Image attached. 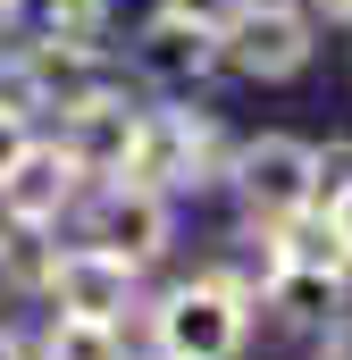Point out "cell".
Wrapping results in <instances>:
<instances>
[{"instance_id": "cell-5", "label": "cell", "mask_w": 352, "mask_h": 360, "mask_svg": "<svg viewBox=\"0 0 352 360\" xmlns=\"http://www.w3.org/2000/svg\"><path fill=\"white\" fill-rule=\"evenodd\" d=\"M210 68H218V25H201V17L160 8V17L134 34V76L160 84V92H193Z\"/></svg>"}, {"instance_id": "cell-20", "label": "cell", "mask_w": 352, "mask_h": 360, "mask_svg": "<svg viewBox=\"0 0 352 360\" xmlns=\"http://www.w3.org/2000/svg\"><path fill=\"white\" fill-rule=\"evenodd\" d=\"M0 243H8V235H0Z\"/></svg>"}, {"instance_id": "cell-11", "label": "cell", "mask_w": 352, "mask_h": 360, "mask_svg": "<svg viewBox=\"0 0 352 360\" xmlns=\"http://www.w3.org/2000/svg\"><path fill=\"white\" fill-rule=\"evenodd\" d=\"M42 360H126V335H118V319L59 310V319H51V335H42Z\"/></svg>"}, {"instance_id": "cell-15", "label": "cell", "mask_w": 352, "mask_h": 360, "mask_svg": "<svg viewBox=\"0 0 352 360\" xmlns=\"http://www.w3.org/2000/svg\"><path fill=\"white\" fill-rule=\"evenodd\" d=\"M327 218L344 226V243H352V184H336V193H327Z\"/></svg>"}, {"instance_id": "cell-16", "label": "cell", "mask_w": 352, "mask_h": 360, "mask_svg": "<svg viewBox=\"0 0 352 360\" xmlns=\"http://www.w3.org/2000/svg\"><path fill=\"white\" fill-rule=\"evenodd\" d=\"M319 360H352V335H327V352Z\"/></svg>"}, {"instance_id": "cell-3", "label": "cell", "mask_w": 352, "mask_h": 360, "mask_svg": "<svg viewBox=\"0 0 352 360\" xmlns=\"http://www.w3.org/2000/svg\"><path fill=\"white\" fill-rule=\"evenodd\" d=\"M160 352L168 360H235L244 352V293L227 276L168 293L160 302Z\"/></svg>"}, {"instance_id": "cell-14", "label": "cell", "mask_w": 352, "mask_h": 360, "mask_svg": "<svg viewBox=\"0 0 352 360\" xmlns=\"http://www.w3.org/2000/svg\"><path fill=\"white\" fill-rule=\"evenodd\" d=\"M168 8H176V17H201V25H227L244 0H168Z\"/></svg>"}, {"instance_id": "cell-4", "label": "cell", "mask_w": 352, "mask_h": 360, "mask_svg": "<svg viewBox=\"0 0 352 360\" xmlns=\"http://www.w3.org/2000/svg\"><path fill=\"white\" fill-rule=\"evenodd\" d=\"M218 126H201V117H143V134H134V160H126V176H143V184H210L218 176Z\"/></svg>"}, {"instance_id": "cell-2", "label": "cell", "mask_w": 352, "mask_h": 360, "mask_svg": "<svg viewBox=\"0 0 352 360\" xmlns=\"http://www.w3.org/2000/svg\"><path fill=\"white\" fill-rule=\"evenodd\" d=\"M235 193H244L252 226H285L294 210L319 201V151L294 143V134H260V143L235 160Z\"/></svg>"}, {"instance_id": "cell-1", "label": "cell", "mask_w": 352, "mask_h": 360, "mask_svg": "<svg viewBox=\"0 0 352 360\" xmlns=\"http://www.w3.org/2000/svg\"><path fill=\"white\" fill-rule=\"evenodd\" d=\"M218 59L235 76H260V84H285L310 68V17L294 0H244L227 25H218Z\"/></svg>"}, {"instance_id": "cell-7", "label": "cell", "mask_w": 352, "mask_h": 360, "mask_svg": "<svg viewBox=\"0 0 352 360\" xmlns=\"http://www.w3.org/2000/svg\"><path fill=\"white\" fill-rule=\"evenodd\" d=\"M92 243H109V252H126L134 269L143 260H160L168 252V193L143 176H118L101 201H92Z\"/></svg>"}, {"instance_id": "cell-19", "label": "cell", "mask_w": 352, "mask_h": 360, "mask_svg": "<svg viewBox=\"0 0 352 360\" xmlns=\"http://www.w3.org/2000/svg\"><path fill=\"white\" fill-rule=\"evenodd\" d=\"M8 8H17V0H0V25H8Z\"/></svg>"}, {"instance_id": "cell-18", "label": "cell", "mask_w": 352, "mask_h": 360, "mask_svg": "<svg viewBox=\"0 0 352 360\" xmlns=\"http://www.w3.org/2000/svg\"><path fill=\"white\" fill-rule=\"evenodd\" d=\"M319 8H327V17H344V25H352V0H319Z\"/></svg>"}, {"instance_id": "cell-6", "label": "cell", "mask_w": 352, "mask_h": 360, "mask_svg": "<svg viewBox=\"0 0 352 360\" xmlns=\"http://www.w3.org/2000/svg\"><path fill=\"white\" fill-rule=\"evenodd\" d=\"M51 302L59 310H84V319H118L134 302V260L109 252V243H76V252H51Z\"/></svg>"}, {"instance_id": "cell-17", "label": "cell", "mask_w": 352, "mask_h": 360, "mask_svg": "<svg viewBox=\"0 0 352 360\" xmlns=\"http://www.w3.org/2000/svg\"><path fill=\"white\" fill-rule=\"evenodd\" d=\"M0 360H25V352H17V335H8V327H0Z\"/></svg>"}, {"instance_id": "cell-9", "label": "cell", "mask_w": 352, "mask_h": 360, "mask_svg": "<svg viewBox=\"0 0 352 360\" xmlns=\"http://www.w3.org/2000/svg\"><path fill=\"white\" fill-rule=\"evenodd\" d=\"M76 176H84V168H76V160H68L59 143H51V151L34 143V151H25V160H17V168L0 176V210H8V226H51V218L68 210Z\"/></svg>"}, {"instance_id": "cell-13", "label": "cell", "mask_w": 352, "mask_h": 360, "mask_svg": "<svg viewBox=\"0 0 352 360\" xmlns=\"http://www.w3.org/2000/svg\"><path fill=\"white\" fill-rule=\"evenodd\" d=\"M25 151H34V143H25V117H0V176H8Z\"/></svg>"}, {"instance_id": "cell-12", "label": "cell", "mask_w": 352, "mask_h": 360, "mask_svg": "<svg viewBox=\"0 0 352 360\" xmlns=\"http://www.w3.org/2000/svg\"><path fill=\"white\" fill-rule=\"evenodd\" d=\"M17 8H25L42 34H68V42H84L92 25H101V8H109V0H17Z\"/></svg>"}, {"instance_id": "cell-8", "label": "cell", "mask_w": 352, "mask_h": 360, "mask_svg": "<svg viewBox=\"0 0 352 360\" xmlns=\"http://www.w3.org/2000/svg\"><path fill=\"white\" fill-rule=\"evenodd\" d=\"M134 134H143V117H134L118 92H84V101H68V134H59V151H68L84 176H126Z\"/></svg>"}, {"instance_id": "cell-10", "label": "cell", "mask_w": 352, "mask_h": 360, "mask_svg": "<svg viewBox=\"0 0 352 360\" xmlns=\"http://www.w3.org/2000/svg\"><path fill=\"white\" fill-rule=\"evenodd\" d=\"M268 310H285L294 327H336L344 319V269H310V260H285L268 285Z\"/></svg>"}]
</instances>
